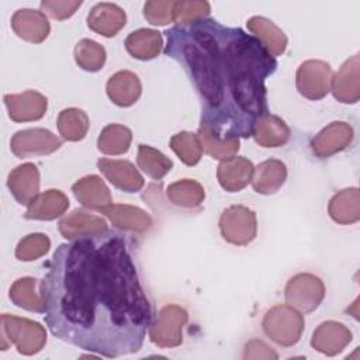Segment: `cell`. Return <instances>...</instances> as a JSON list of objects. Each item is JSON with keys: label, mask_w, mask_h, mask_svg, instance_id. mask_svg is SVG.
I'll return each instance as SVG.
<instances>
[{"label": "cell", "mask_w": 360, "mask_h": 360, "mask_svg": "<svg viewBox=\"0 0 360 360\" xmlns=\"http://www.w3.org/2000/svg\"><path fill=\"white\" fill-rule=\"evenodd\" d=\"M72 191L76 200L86 208L101 211L103 208L112 204V197L100 176L89 174L79 179L73 186Z\"/></svg>", "instance_id": "22"}, {"label": "cell", "mask_w": 360, "mask_h": 360, "mask_svg": "<svg viewBox=\"0 0 360 360\" xmlns=\"http://www.w3.org/2000/svg\"><path fill=\"white\" fill-rule=\"evenodd\" d=\"M136 248L129 235L110 229L56 248L39 283L55 338L104 357L141 350L153 309Z\"/></svg>", "instance_id": "1"}, {"label": "cell", "mask_w": 360, "mask_h": 360, "mask_svg": "<svg viewBox=\"0 0 360 360\" xmlns=\"http://www.w3.org/2000/svg\"><path fill=\"white\" fill-rule=\"evenodd\" d=\"M277 357V353L262 340L252 339L245 345L243 359L246 360H276Z\"/></svg>", "instance_id": "41"}, {"label": "cell", "mask_w": 360, "mask_h": 360, "mask_svg": "<svg viewBox=\"0 0 360 360\" xmlns=\"http://www.w3.org/2000/svg\"><path fill=\"white\" fill-rule=\"evenodd\" d=\"M97 167L103 176L121 191L136 193L145 184L139 170L128 160L101 158L97 162Z\"/></svg>", "instance_id": "12"}, {"label": "cell", "mask_w": 360, "mask_h": 360, "mask_svg": "<svg viewBox=\"0 0 360 360\" xmlns=\"http://www.w3.org/2000/svg\"><path fill=\"white\" fill-rule=\"evenodd\" d=\"M173 0H150L143 6V17L152 25H167L173 22Z\"/></svg>", "instance_id": "39"}, {"label": "cell", "mask_w": 360, "mask_h": 360, "mask_svg": "<svg viewBox=\"0 0 360 360\" xmlns=\"http://www.w3.org/2000/svg\"><path fill=\"white\" fill-rule=\"evenodd\" d=\"M58 131L65 141L77 142L82 141L90 127L87 114L76 107L65 108L58 115Z\"/></svg>", "instance_id": "32"}, {"label": "cell", "mask_w": 360, "mask_h": 360, "mask_svg": "<svg viewBox=\"0 0 360 360\" xmlns=\"http://www.w3.org/2000/svg\"><path fill=\"white\" fill-rule=\"evenodd\" d=\"M51 239L41 232L30 233L24 236L17 248H15V257L21 262H32L49 252Z\"/></svg>", "instance_id": "38"}, {"label": "cell", "mask_w": 360, "mask_h": 360, "mask_svg": "<svg viewBox=\"0 0 360 360\" xmlns=\"http://www.w3.org/2000/svg\"><path fill=\"white\" fill-rule=\"evenodd\" d=\"M246 27L273 56H280L285 52L288 39L284 31L271 20L262 15H255L246 21Z\"/></svg>", "instance_id": "24"}, {"label": "cell", "mask_w": 360, "mask_h": 360, "mask_svg": "<svg viewBox=\"0 0 360 360\" xmlns=\"http://www.w3.org/2000/svg\"><path fill=\"white\" fill-rule=\"evenodd\" d=\"M329 217L340 225H350L360 219V193L357 187L338 191L328 204Z\"/></svg>", "instance_id": "27"}, {"label": "cell", "mask_w": 360, "mask_h": 360, "mask_svg": "<svg viewBox=\"0 0 360 360\" xmlns=\"http://www.w3.org/2000/svg\"><path fill=\"white\" fill-rule=\"evenodd\" d=\"M211 11V6L205 0H177L173 6V22L180 25H188L202 18H207Z\"/></svg>", "instance_id": "37"}, {"label": "cell", "mask_w": 360, "mask_h": 360, "mask_svg": "<svg viewBox=\"0 0 360 360\" xmlns=\"http://www.w3.org/2000/svg\"><path fill=\"white\" fill-rule=\"evenodd\" d=\"M4 104L8 117L15 122L41 120L48 108V98L37 90H25L17 94H6Z\"/></svg>", "instance_id": "10"}, {"label": "cell", "mask_w": 360, "mask_h": 360, "mask_svg": "<svg viewBox=\"0 0 360 360\" xmlns=\"http://www.w3.org/2000/svg\"><path fill=\"white\" fill-rule=\"evenodd\" d=\"M39 283L34 277H21L13 283L8 291V297L14 305L31 311V312H45V300L41 292Z\"/></svg>", "instance_id": "29"}, {"label": "cell", "mask_w": 360, "mask_h": 360, "mask_svg": "<svg viewBox=\"0 0 360 360\" xmlns=\"http://www.w3.org/2000/svg\"><path fill=\"white\" fill-rule=\"evenodd\" d=\"M82 3V0H44L39 7L44 14L55 20H66L76 13Z\"/></svg>", "instance_id": "40"}, {"label": "cell", "mask_w": 360, "mask_h": 360, "mask_svg": "<svg viewBox=\"0 0 360 360\" xmlns=\"http://www.w3.org/2000/svg\"><path fill=\"white\" fill-rule=\"evenodd\" d=\"M108 231L105 219L84 210H73L59 221V232L68 240L97 235Z\"/></svg>", "instance_id": "18"}, {"label": "cell", "mask_w": 360, "mask_h": 360, "mask_svg": "<svg viewBox=\"0 0 360 360\" xmlns=\"http://www.w3.org/2000/svg\"><path fill=\"white\" fill-rule=\"evenodd\" d=\"M353 136L354 131L349 122L333 121L312 138L311 148L318 158H329L345 150L352 143Z\"/></svg>", "instance_id": "11"}, {"label": "cell", "mask_w": 360, "mask_h": 360, "mask_svg": "<svg viewBox=\"0 0 360 360\" xmlns=\"http://www.w3.org/2000/svg\"><path fill=\"white\" fill-rule=\"evenodd\" d=\"M172 150L187 166H195L202 156V145L197 134L181 131L170 139Z\"/></svg>", "instance_id": "36"}, {"label": "cell", "mask_w": 360, "mask_h": 360, "mask_svg": "<svg viewBox=\"0 0 360 360\" xmlns=\"http://www.w3.org/2000/svg\"><path fill=\"white\" fill-rule=\"evenodd\" d=\"M287 180V166L278 159H267L255 167L252 176L253 190L259 194L269 195L280 190Z\"/></svg>", "instance_id": "25"}, {"label": "cell", "mask_w": 360, "mask_h": 360, "mask_svg": "<svg viewBox=\"0 0 360 360\" xmlns=\"http://www.w3.org/2000/svg\"><path fill=\"white\" fill-rule=\"evenodd\" d=\"M163 34L165 55L186 69L200 97V125L222 139L252 136L255 122L269 114L264 82L276 58L252 34L208 17Z\"/></svg>", "instance_id": "2"}, {"label": "cell", "mask_w": 360, "mask_h": 360, "mask_svg": "<svg viewBox=\"0 0 360 360\" xmlns=\"http://www.w3.org/2000/svg\"><path fill=\"white\" fill-rule=\"evenodd\" d=\"M222 238L235 246H246L256 238L257 219L255 211L245 205H229L219 217Z\"/></svg>", "instance_id": "6"}, {"label": "cell", "mask_w": 360, "mask_h": 360, "mask_svg": "<svg viewBox=\"0 0 360 360\" xmlns=\"http://www.w3.org/2000/svg\"><path fill=\"white\" fill-rule=\"evenodd\" d=\"M125 22V11L120 6L108 1L97 3L87 14V27L105 38L115 37L124 28Z\"/></svg>", "instance_id": "16"}, {"label": "cell", "mask_w": 360, "mask_h": 360, "mask_svg": "<svg viewBox=\"0 0 360 360\" xmlns=\"http://www.w3.org/2000/svg\"><path fill=\"white\" fill-rule=\"evenodd\" d=\"M7 186L21 205L30 202L39 194V170L34 163H22L13 169L7 177Z\"/></svg>", "instance_id": "19"}, {"label": "cell", "mask_w": 360, "mask_h": 360, "mask_svg": "<svg viewBox=\"0 0 360 360\" xmlns=\"http://www.w3.org/2000/svg\"><path fill=\"white\" fill-rule=\"evenodd\" d=\"M263 332L278 346L290 347L300 342L305 319L304 315L288 304H280L270 308L262 321Z\"/></svg>", "instance_id": "4"}, {"label": "cell", "mask_w": 360, "mask_h": 360, "mask_svg": "<svg viewBox=\"0 0 360 360\" xmlns=\"http://www.w3.org/2000/svg\"><path fill=\"white\" fill-rule=\"evenodd\" d=\"M252 136L263 148H278L290 139V128L284 120L269 112L255 122Z\"/></svg>", "instance_id": "26"}, {"label": "cell", "mask_w": 360, "mask_h": 360, "mask_svg": "<svg viewBox=\"0 0 360 360\" xmlns=\"http://www.w3.org/2000/svg\"><path fill=\"white\" fill-rule=\"evenodd\" d=\"M11 28L21 39L41 44L49 35L51 25L46 15L39 10L20 8L11 17Z\"/></svg>", "instance_id": "15"}, {"label": "cell", "mask_w": 360, "mask_h": 360, "mask_svg": "<svg viewBox=\"0 0 360 360\" xmlns=\"http://www.w3.org/2000/svg\"><path fill=\"white\" fill-rule=\"evenodd\" d=\"M136 163H138V167L153 180H160L173 167V162L166 155L143 143L138 146Z\"/></svg>", "instance_id": "33"}, {"label": "cell", "mask_w": 360, "mask_h": 360, "mask_svg": "<svg viewBox=\"0 0 360 360\" xmlns=\"http://www.w3.org/2000/svg\"><path fill=\"white\" fill-rule=\"evenodd\" d=\"M253 172L255 166L248 158L232 156L221 160L217 167V179L225 191L238 193L252 181Z\"/></svg>", "instance_id": "17"}, {"label": "cell", "mask_w": 360, "mask_h": 360, "mask_svg": "<svg viewBox=\"0 0 360 360\" xmlns=\"http://www.w3.org/2000/svg\"><path fill=\"white\" fill-rule=\"evenodd\" d=\"M188 321L187 311L177 304L160 308L148 329L149 339L159 347H177L183 343V328Z\"/></svg>", "instance_id": "5"}, {"label": "cell", "mask_w": 360, "mask_h": 360, "mask_svg": "<svg viewBox=\"0 0 360 360\" xmlns=\"http://www.w3.org/2000/svg\"><path fill=\"white\" fill-rule=\"evenodd\" d=\"M0 335L1 350L14 345L24 356L37 354L46 345V330L41 323L10 314H3L0 318Z\"/></svg>", "instance_id": "3"}, {"label": "cell", "mask_w": 360, "mask_h": 360, "mask_svg": "<svg viewBox=\"0 0 360 360\" xmlns=\"http://www.w3.org/2000/svg\"><path fill=\"white\" fill-rule=\"evenodd\" d=\"M285 302L301 314L315 311L325 298L323 281L312 273H298L292 276L284 288Z\"/></svg>", "instance_id": "7"}, {"label": "cell", "mask_w": 360, "mask_h": 360, "mask_svg": "<svg viewBox=\"0 0 360 360\" xmlns=\"http://www.w3.org/2000/svg\"><path fill=\"white\" fill-rule=\"evenodd\" d=\"M132 141V132L128 127L121 124H108L104 127L97 139V148L104 155H122L125 153Z\"/></svg>", "instance_id": "31"}, {"label": "cell", "mask_w": 360, "mask_h": 360, "mask_svg": "<svg viewBox=\"0 0 360 360\" xmlns=\"http://www.w3.org/2000/svg\"><path fill=\"white\" fill-rule=\"evenodd\" d=\"M107 96L118 107H131L138 101L142 93L139 77L131 70L114 73L105 86Z\"/></svg>", "instance_id": "23"}, {"label": "cell", "mask_w": 360, "mask_h": 360, "mask_svg": "<svg viewBox=\"0 0 360 360\" xmlns=\"http://www.w3.org/2000/svg\"><path fill=\"white\" fill-rule=\"evenodd\" d=\"M60 146L62 139L45 128H28L17 131L10 142L11 152L20 159L51 155Z\"/></svg>", "instance_id": "9"}, {"label": "cell", "mask_w": 360, "mask_h": 360, "mask_svg": "<svg viewBox=\"0 0 360 360\" xmlns=\"http://www.w3.org/2000/svg\"><path fill=\"white\" fill-rule=\"evenodd\" d=\"M105 49L98 42L83 38L75 46V60L86 72H98L105 63Z\"/></svg>", "instance_id": "35"}, {"label": "cell", "mask_w": 360, "mask_h": 360, "mask_svg": "<svg viewBox=\"0 0 360 360\" xmlns=\"http://www.w3.org/2000/svg\"><path fill=\"white\" fill-rule=\"evenodd\" d=\"M100 212L104 214L110 222L121 231L143 233L152 226L150 215L145 210L135 205L111 204L103 208Z\"/></svg>", "instance_id": "20"}, {"label": "cell", "mask_w": 360, "mask_h": 360, "mask_svg": "<svg viewBox=\"0 0 360 360\" xmlns=\"http://www.w3.org/2000/svg\"><path fill=\"white\" fill-rule=\"evenodd\" d=\"M69 208L68 195L56 188L38 194L28 205L24 218L37 221H52L62 217Z\"/></svg>", "instance_id": "21"}, {"label": "cell", "mask_w": 360, "mask_h": 360, "mask_svg": "<svg viewBox=\"0 0 360 360\" xmlns=\"http://www.w3.org/2000/svg\"><path fill=\"white\" fill-rule=\"evenodd\" d=\"M330 91L343 104H356L360 98V58L353 55L333 75Z\"/></svg>", "instance_id": "13"}, {"label": "cell", "mask_w": 360, "mask_h": 360, "mask_svg": "<svg viewBox=\"0 0 360 360\" xmlns=\"http://www.w3.org/2000/svg\"><path fill=\"white\" fill-rule=\"evenodd\" d=\"M201 145H202V150L218 160H224V159H229L232 156H236L238 150H239V138H231V139H222L215 136L212 132H210L205 127L200 125L198 132H197Z\"/></svg>", "instance_id": "34"}, {"label": "cell", "mask_w": 360, "mask_h": 360, "mask_svg": "<svg viewBox=\"0 0 360 360\" xmlns=\"http://www.w3.org/2000/svg\"><path fill=\"white\" fill-rule=\"evenodd\" d=\"M333 72L329 63L319 59L302 62L295 73V86L308 100H321L330 91Z\"/></svg>", "instance_id": "8"}, {"label": "cell", "mask_w": 360, "mask_h": 360, "mask_svg": "<svg viewBox=\"0 0 360 360\" xmlns=\"http://www.w3.org/2000/svg\"><path fill=\"white\" fill-rule=\"evenodd\" d=\"M166 195L173 205L193 210L198 208L202 204L205 198V191L197 180L181 179L167 186Z\"/></svg>", "instance_id": "30"}, {"label": "cell", "mask_w": 360, "mask_h": 360, "mask_svg": "<svg viewBox=\"0 0 360 360\" xmlns=\"http://www.w3.org/2000/svg\"><path fill=\"white\" fill-rule=\"evenodd\" d=\"M350 329L342 322L325 321L316 326L311 338V346L326 356H336L352 342Z\"/></svg>", "instance_id": "14"}, {"label": "cell", "mask_w": 360, "mask_h": 360, "mask_svg": "<svg viewBox=\"0 0 360 360\" xmlns=\"http://www.w3.org/2000/svg\"><path fill=\"white\" fill-rule=\"evenodd\" d=\"M163 46L162 32L150 28L132 31L125 39L128 53L139 60H150L156 58Z\"/></svg>", "instance_id": "28"}]
</instances>
